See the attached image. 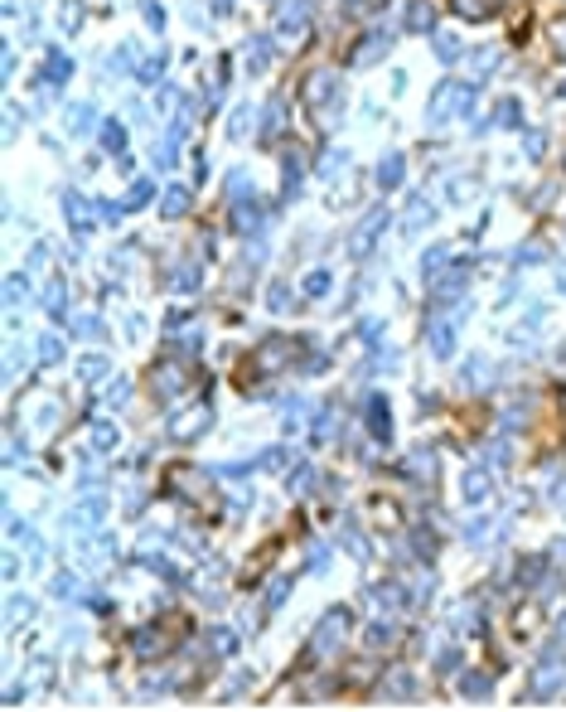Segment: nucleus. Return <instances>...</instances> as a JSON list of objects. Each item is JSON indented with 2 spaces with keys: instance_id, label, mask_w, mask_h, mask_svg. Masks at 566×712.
<instances>
[{
  "instance_id": "nucleus-24",
  "label": "nucleus",
  "mask_w": 566,
  "mask_h": 712,
  "mask_svg": "<svg viewBox=\"0 0 566 712\" xmlns=\"http://www.w3.org/2000/svg\"><path fill=\"white\" fill-rule=\"evenodd\" d=\"M436 54H441V63H455V59H460V44H455V34H436Z\"/></svg>"
},
{
  "instance_id": "nucleus-11",
  "label": "nucleus",
  "mask_w": 566,
  "mask_h": 712,
  "mask_svg": "<svg viewBox=\"0 0 566 712\" xmlns=\"http://www.w3.org/2000/svg\"><path fill=\"white\" fill-rule=\"evenodd\" d=\"M68 73H73V63H68L58 49H49V78H44V83H54V88H58V83H68Z\"/></svg>"
},
{
  "instance_id": "nucleus-42",
  "label": "nucleus",
  "mask_w": 566,
  "mask_h": 712,
  "mask_svg": "<svg viewBox=\"0 0 566 712\" xmlns=\"http://www.w3.org/2000/svg\"><path fill=\"white\" fill-rule=\"evenodd\" d=\"M498 63V49H484V54H474V68L484 73V68H494Z\"/></svg>"
},
{
  "instance_id": "nucleus-16",
  "label": "nucleus",
  "mask_w": 566,
  "mask_h": 712,
  "mask_svg": "<svg viewBox=\"0 0 566 712\" xmlns=\"http://www.w3.org/2000/svg\"><path fill=\"white\" fill-rule=\"evenodd\" d=\"M63 359V339L58 334H39V364H58Z\"/></svg>"
},
{
  "instance_id": "nucleus-2",
  "label": "nucleus",
  "mask_w": 566,
  "mask_h": 712,
  "mask_svg": "<svg viewBox=\"0 0 566 712\" xmlns=\"http://www.w3.org/2000/svg\"><path fill=\"white\" fill-rule=\"evenodd\" d=\"M344 630H349V610H329V615L320 620V630L310 635V644H315V649H334Z\"/></svg>"
},
{
  "instance_id": "nucleus-26",
  "label": "nucleus",
  "mask_w": 566,
  "mask_h": 712,
  "mask_svg": "<svg viewBox=\"0 0 566 712\" xmlns=\"http://www.w3.org/2000/svg\"><path fill=\"white\" fill-rule=\"evenodd\" d=\"M494 121H498V126H518V102L503 98L498 107H494Z\"/></svg>"
},
{
  "instance_id": "nucleus-5",
  "label": "nucleus",
  "mask_w": 566,
  "mask_h": 712,
  "mask_svg": "<svg viewBox=\"0 0 566 712\" xmlns=\"http://www.w3.org/2000/svg\"><path fill=\"white\" fill-rule=\"evenodd\" d=\"M63 213H68V223H78V233H93V223H88V199H83L78 189L63 194Z\"/></svg>"
},
{
  "instance_id": "nucleus-46",
  "label": "nucleus",
  "mask_w": 566,
  "mask_h": 712,
  "mask_svg": "<svg viewBox=\"0 0 566 712\" xmlns=\"http://www.w3.org/2000/svg\"><path fill=\"white\" fill-rule=\"evenodd\" d=\"M562 291H566V272H562Z\"/></svg>"
},
{
  "instance_id": "nucleus-28",
  "label": "nucleus",
  "mask_w": 566,
  "mask_h": 712,
  "mask_svg": "<svg viewBox=\"0 0 566 712\" xmlns=\"http://www.w3.org/2000/svg\"><path fill=\"white\" fill-rule=\"evenodd\" d=\"M34 610V601H24V596H10V606H5V615H10V625H24V615Z\"/></svg>"
},
{
  "instance_id": "nucleus-12",
  "label": "nucleus",
  "mask_w": 566,
  "mask_h": 712,
  "mask_svg": "<svg viewBox=\"0 0 566 712\" xmlns=\"http://www.w3.org/2000/svg\"><path fill=\"white\" fill-rule=\"evenodd\" d=\"M102 146L121 155V150H126V126H121V121H102Z\"/></svg>"
},
{
  "instance_id": "nucleus-8",
  "label": "nucleus",
  "mask_w": 566,
  "mask_h": 712,
  "mask_svg": "<svg viewBox=\"0 0 566 712\" xmlns=\"http://www.w3.org/2000/svg\"><path fill=\"white\" fill-rule=\"evenodd\" d=\"M368 39H373V44H363V49L354 54V63H359V68H363V63H373L377 54H387V49H392V39H387V34H368Z\"/></svg>"
},
{
  "instance_id": "nucleus-20",
  "label": "nucleus",
  "mask_w": 566,
  "mask_h": 712,
  "mask_svg": "<svg viewBox=\"0 0 566 712\" xmlns=\"http://www.w3.org/2000/svg\"><path fill=\"white\" fill-rule=\"evenodd\" d=\"M267 301H272L276 315H285V310H290V286H285V281H272V286H267Z\"/></svg>"
},
{
  "instance_id": "nucleus-37",
  "label": "nucleus",
  "mask_w": 566,
  "mask_h": 712,
  "mask_svg": "<svg viewBox=\"0 0 566 712\" xmlns=\"http://www.w3.org/2000/svg\"><path fill=\"white\" fill-rule=\"evenodd\" d=\"M213 649H223V654H233V649H237V635L218 625V630H213Z\"/></svg>"
},
{
  "instance_id": "nucleus-29",
  "label": "nucleus",
  "mask_w": 566,
  "mask_h": 712,
  "mask_svg": "<svg viewBox=\"0 0 566 712\" xmlns=\"http://www.w3.org/2000/svg\"><path fill=\"white\" fill-rule=\"evenodd\" d=\"M276 131H281V102H272V107H267V116H262V136L272 141Z\"/></svg>"
},
{
  "instance_id": "nucleus-4",
  "label": "nucleus",
  "mask_w": 566,
  "mask_h": 712,
  "mask_svg": "<svg viewBox=\"0 0 566 712\" xmlns=\"http://www.w3.org/2000/svg\"><path fill=\"white\" fill-rule=\"evenodd\" d=\"M189 199H194V194H189L184 185H170V189H165V199H160V213H165V218H184V213H189Z\"/></svg>"
},
{
  "instance_id": "nucleus-19",
  "label": "nucleus",
  "mask_w": 566,
  "mask_h": 712,
  "mask_svg": "<svg viewBox=\"0 0 566 712\" xmlns=\"http://www.w3.org/2000/svg\"><path fill=\"white\" fill-rule=\"evenodd\" d=\"M58 24L73 34V29L83 24V0H63V10H58Z\"/></svg>"
},
{
  "instance_id": "nucleus-13",
  "label": "nucleus",
  "mask_w": 566,
  "mask_h": 712,
  "mask_svg": "<svg viewBox=\"0 0 566 712\" xmlns=\"http://www.w3.org/2000/svg\"><path fill=\"white\" fill-rule=\"evenodd\" d=\"M450 349H455V330H450V325H431V354L446 359Z\"/></svg>"
},
{
  "instance_id": "nucleus-30",
  "label": "nucleus",
  "mask_w": 566,
  "mask_h": 712,
  "mask_svg": "<svg viewBox=\"0 0 566 712\" xmlns=\"http://www.w3.org/2000/svg\"><path fill=\"white\" fill-rule=\"evenodd\" d=\"M329 281H334L329 272H310V277H305V296H324V291H329Z\"/></svg>"
},
{
  "instance_id": "nucleus-10",
  "label": "nucleus",
  "mask_w": 566,
  "mask_h": 712,
  "mask_svg": "<svg viewBox=\"0 0 566 712\" xmlns=\"http://www.w3.org/2000/svg\"><path fill=\"white\" fill-rule=\"evenodd\" d=\"M44 305H49V315H54V320H63V315H68V296H63V281H49V291H44Z\"/></svg>"
},
{
  "instance_id": "nucleus-39",
  "label": "nucleus",
  "mask_w": 566,
  "mask_h": 712,
  "mask_svg": "<svg viewBox=\"0 0 566 712\" xmlns=\"http://www.w3.org/2000/svg\"><path fill=\"white\" fill-rule=\"evenodd\" d=\"M107 403H111V407H121V403H126V378L107 383Z\"/></svg>"
},
{
  "instance_id": "nucleus-22",
  "label": "nucleus",
  "mask_w": 566,
  "mask_h": 712,
  "mask_svg": "<svg viewBox=\"0 0 566 712\" xmlns=\"http://www.w3.org/2000/svg\"><path fill=\"white\" fill-rule=\"evenodd\" d=\"M93 446L97 451H111V446H116V426H111V421H97L93 426Z\"/></svg>"
},
{
  "instance_id": "nucleus-38",
  "label": "nucleus",
  "mask_w": 566,
  "mask_h": 712,
  "mask_svg": "<svg viewBox=\"0 0 566 712\" xmlns=\"http://www.w3.org/2000/svg\"><path fill=\"white\" fill-rule=\"evenodd\" d=\"M310 485H315V470H310V465L290 475V490H295V495H300V490H310Z\"/></svg>"
},
{
  "instance_id": "nucleus-43",
  "label": "nucleus",
  "mask_w": 566,
  "mask_h": 712,
  "mask_svg": "<svg viewBox=\"0 0 566 712\" xmlns=\"http://www.w3.org/2000/svg\"><path fill=\"white\" fill-rule=\"evenodd\" d=\"M344 160H349V155H344V150H329V160H324V165H320V175H334V170H339V165H344Z\"/></svg>"
},
{
  "instance_id": "nucleus-36",
  "label": "nucleus",
  "mask_w": 566,
  "mask_h": 712,
  "mask_svg": "<svg viewBox=\"0 0 566 712\" xmlns=\"http://www.w3.org/2000/svg\"><path fill=\"white\" fill-rule=\"evenodd\" d=\"M446 262V247H431L426 257H421V277H436V267Z\"/></svg>"
},
{
  "instance_id": "nucleus-33",
  "label": "nucleus",
  "mask_w": 566,
  "mask_h": 712,
  "mask_svg": "<svg viewBox=\"0 0 566 712\" xmlns=\"http://www.w3.org/2000/svg\"><path fill=\"white\" fill-rule=\"evenodd\" d=\"M247 116H252V107H237V111H233V121H228V136H233V141L247 136Z\"/></svg>"
},
{
  "instance_id": "nucleus-45",
  "label": "nucleus",
  "mask_w": 566,
  "mask_h": 712,
  "mask_svg": "<svg viewBox=\"0 0 566 712\" xmlns=\"http://www.w3.org/2000/svg\"><path fill=\"white\" fill-rule=\"evenodd\" d=\"M208 5H213V10H218V15H228V10H233V5H237V0H208Z\"/></svg>"
},
{
  "instance_id": "nucleus-3",
  "label": "nucleus",
  "mask_w": 566,
  "mask_h": 712,
  "mask_svg": "<svg viewBox=\"0 0 566 712\" xmlns=\"http://www.w3.org/2000/svg\"><path fill=\"white\" fill-rule=\"evenodd\" d=\"M305 15H310V0H290V5H281V10H276V34H300Z\"/></svg>"
},
{
  "instance_id": "nucleus-17",
  "label": "nucleus",
  "mask_w": 566,
  "mask_h": 712,
  "mask_svg": "<svg viewBox=\"0 0 566 712\" xmlns=\"http://www.w3.org/2000/svg\"><path fill=\"white\" fill-rule=\"evenodd\" d=\"M484 495H489V475H484V470H470V475H465V500L479 504Z\"/></svg>"
},
{
  "instance_id": "nucleus-18",
  "label": "nucleus",
  "mask_w": 566,
  "mask_h": 712,
  "mask_svg": "<svg viewBox=\"0 0 566 712\" xmlns=\"http://www.w3.org/2000/svg\"><path fill=\"white\" fill-rule=\"evenodd\" d=\"M431 24H436V15H431V5H421V0H416V5L407 10V29H431Z\"/></svg>"
},
{
  "instance_id": "nucleus-1",
  "label": "nucleus",
  "mask_w": 566,
  "mask_h": 712,
  "mask_svg": "<svg viewBox=\"0 0 566 712\" xmlns=\"http://www.w3.org/2000/svg\"><path fill=\"white\" fill-rule=\"evenodd\" d=\"M382 228H387V213H382V208H373V213H368V218L359 223V233L349 238V252H354V257H368V252H373V242H377V233H382Z\"/></svg>"
},
{
  "instance_id": "nucleus-35",
  "label": "nucleus",
  "mask_w": 566,
  "mask_h": 712,
  "mask_svg": "<svg viewBox=\"0 0 566 712\" xmlns=\"http://www.w3.org/2000/svg\"><path fill=\"white\" fill-rule=\"evenodd\" d=\"M73 330H78V334H88V339H102V334H107V330H102V320H97V315H83V320H78V325H73Z\"/></svg>"
},
{
  "instance_id": "nucleus-14",
  "label": "nucleus",
  "mask_w": 566,
  "mask_h": 712,
  "mask_svg": "<svg viewBox=\"0 0 566 712\" xmlns=\"http://www.w3.org/2000/svg\"><path fill=\"white\" fill-rule=\"evenodd\" d=\"M431 218H436V208H431V203L411 199V208H407V233H416V228H426Z\"/></svg>"
},
{
  "instance_id": "nucleus-7",
  "label": "nucleus",
  "mask_w": 566,
  "mask_h": 712,
  "mask_svg": "<svg viewBox=\"0 0 566 712\" xmlns=\"http://www.w3.org/2000/svg\"><path fill=\"white\" fill-rule=\"evenodd\" d=\"M402 175H407V160H402V155H387V160L377 165V185H382V189H397Z\"/></svg>"
},
{
  "instance_id": "nucleus-6",
  "label": "nucleus",
  "mask_w": 566,
  "mask_h": 712,
  "mask_svg": "<svg viewBox=\"0 0 566 712\" xmlns=\"http://www.w3.org/2000/svg\"><path fill=\"white\" fill-rule=\"evenodd\" d=\"M63 126H68L73 136H88V131H93V107H88V102H73V107L63 111Z\"/></svg>"
},
{
  "instance_id": "nucleus-47",
  "label": "nucleus",
  "mask_w": 566,
  "mask_h": 712,
  "mask_svg": "<svg viewBox=\"0 0 566 712\" xmlns=\"http://www.w3.org/2000/svg\"><path fill=\"white\" fill-rule=\"evenodd\" d=\"M562 640H566V625H562Z\"/></svg>"
},
{
  "instance_id": "nucleus-21",
  "label": "nucleus",
  "mask_w": 566,
  "mask_h": 712,
  "mask_svg": "<svg viewBox=\"0 0 566 712\" xmlns=\"http://www.w3.org/2000/svg\"><path fill=\"white\" fill-rule=\"evenodd\" d=\"M160 73H165V54H155V59H146V63H141V73H136V78H141V83H146V88H150V83H160Z\"/></svg>"
},
{
  "instance_id": "nucleus-40",
  "label": "nucleus",
  "mask_w": 566,
  "mask_h": 712,
  "mask_svg": "<svg viewBox=\"0 0 566 712\" xmlns=\"http://www.w3.org/2000/svg\"><path fill=\"white\" fill-rule=\"evenodd\" d=\"M484 456H489V465H503V461H508V446H498V441H489V446H484Z\"/></svg>"
},
{
  "instance_id": "nucleus-15",
  "label": "nucleus",
  "mask_w": 566,
  "mask_h": 712,
  "mask_svg": "<svg viewBox=\"0 0 566 712\" xmlns=\"http://www.w3.org/2000/svg\"><path fill=\"white\" fill-rule=\"evenodd\" d=\"M267 63H272V44H267V39H252V49H247V68L262 73Z\"/></svg>"
},
{
  "instance_id": "nucleus-44",
  "label": "nucleus",
  "mask_w": 566,
  "mask_h": 712,
  "mask_svg": "<svg viewBox=\"0 0 566 712\" xmlns=\"http://www.w3.org/2000/svg\"><path fill=\"white\" fill-rule=\"evenodd\" d=\"M523 146H528V155H533V160H537V155H542V131H537V136H533V131H528V136H523Z\"/></svg>"
},
{
  "instance_id": "nucleus-23",
  "label": "nucleus",
  "mask_w": 566,
  "mask_h": 712,
  "mask_svg": "<svg viewBox=\"0 0 566 712\" xmlns=\"http://www.w3.org/2000/svg\"><path fill=\"white\" fill-rule=\"evenodd\" d=\"M78 373H83L88 383H93V378H102V373H107V354H88V359L78 364Z\"/></svg>"
},
{
  "instance_id": "nucleus-25",
  "label": "nucleus",
  "mask_w": 566,
  "mask_h": 712,
  "mask_svg": "<svg viewBox=\"0 0 566 712\" xmlns=\"http://www.w3.org/2000/svg\"><path fill=\"white\" fill-rule=\"evenodd\" d=\"M300 189V155H285V199H295Z\"/></svg>"
},
{
  "instance_id": "nucleus-27",
  "label": "nucleus",
  "mask_w": 566,
  "mask_h": 712,
  "mask_svg": "<svg viewBox=\"0 0 566 712\" xmlns=\"http://www.w3.org/2000/svg\"><path fill=\"white\" fill-rule=\"evenodd\" d=\"M460 693H470V698H484V693H489V679H484V674H465V679H460Z\"/></svg>"
},
{
  "instance_id": "nucleus-31",
  "label": "nucleus",
  "mask_w": 566,
  "mask_h": 712,
  "mask_svg": "<svg viewBox=\"0 0 566 712\" xmlns=\"http://www.w3.org/2000/svg\"><path fill=\"white\" fill-rule=\"evenodd\" d=\"M141 15H146V24H150V29H155V34H160V29H165V10H160V5H155V0H141Z\"/></svg>"
},
{
  "instance_id": "nucleus-41",
  "label": "nucleus",
  "mask_w": 566,
  "mask_h": 712,
  "mask_svg": "<svg viewBox=\"0 0 566 712\" xmlns=\"http://www.w3.org/2000/svg\"><path fill=\"white\" fill-rule=\"evenodd\" d=\"M97 218H102V223H116V218H121V203H107V199H102V203H97Z\"/></svg>"
},
{
  "instance_id": "nucleus-32",
  "label": "nucleus",
  "mask_w": 566,
  "mask_h": 712,
  "mask_svg": "<svg viewBox=\"0 0 566 712\" xmlns=\"http://www.w3.org/2000/svg\"><path fill=\"white\" fill-rule=\"evenodd\" d=\"M285 461H290V456H285V446H272V451H262V461H257V465H262V470H281Z\"/></svg>"
},
{
  "instance_id": "nucleus-9",
  "label": "nucleus",
  "mask_w": 566,
  "mask_h": 712,
  "mask_svg": "<svg viewBox=\"0 0 566 712\" xmlns=\"http://www.w3.org/2000/svg\"><path fill=\"white\" fill-rule=\"evenodd\" d=\"M155 194H160V189H155V180H136V185H131V194H126V208H146Z\"/></svg>"
},
{
  "instance_id": "nucleus-34",
  "label": "nucleus",
  "mask_w": 566,
  "mask_h": 712,
  "mask_svg": "<svg viewBox=\"0 0 566 712\" xmlns=\"http://www.w3.org/2000/svg\"><path fill=\"white\" fill-rule=\"evenodd\" d=\"M83 587H78V577L73 572H58V582H54V596H78Z\"/></svg>"
}]
</instances>
